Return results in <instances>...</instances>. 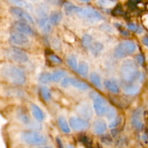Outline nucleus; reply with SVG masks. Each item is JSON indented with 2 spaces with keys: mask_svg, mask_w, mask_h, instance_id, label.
I'll return each mask as SVG.
<instances>
[{
  "mask_svg": "<svg viewBox=\"0 0 148 148\" xmlns=\"http://www.w3.org/2000/svg\"><path fill=\"white\" fill-rule=\"evenodd\" d=\"M0 78L16 85H22L26 82V75L23 70L11 64H4L0 66Z\"/></svg>",
  "mask_w": 148,
  "mask_h": 148,
  "instance_id": "obj_1",
  "label": "nucleus"
},
{
  "mask_svg": "<svg viewBox=\"0 0 148 148\" xmlns=\"http://www.w3.org/2000/svg\"><path fill=\"white\" fill-rule=\"evenodd\" d=\"M121 77L127 84L134 83L137 79L141 78V74L137 63L132 59H126L121 66Z\"/></svg>",
  "mask_w": 148,
  "mask_h": 148,
  "instance_id": "obj_2",
  "label": "nucleus"
},
{
  "mask_svg": "<svg viewBox=\"0 0 148 148\" xmlns=\"http://www.w3.org/2000/svg\"><path fill=\"white\" fill-rule=\"evenodd\" d=\"M65 10L67 13H75L77 15L84 18L93 20H101L103 16L99 12L89 7H79L73 4H66L65 6Z\"/></svg>",
  "mask_w": 148,
  "mask_h": 148,
  "instance_id": "obj_3",
  "label": "nucleus"
},
{
  "mask_svg": "<svg viewBox=\"0 0 148 148\" xmlns=\"http://www.w3.org/2000/svg\"><path fill=\"white\" fill-rule=\"evenodd\" d=\"M4 56L7 59L20 64L26 63L29 59L28 55L25 51L15 46H11L5 49Z\"/></svg>",
  "mask_w": 148,
  "mask_h": 148,
  "instance_id": "obj_4",
  "label": "nucleus"
},
{
  "mask_svg": "<svg viewBox=\"0 0 148 148\" xmlns=\"http://www.w3.org/2000/svg\"><path fill=\"white\" fill-rule=\"evenodd\" d=\"M137 50V46L131 40H124L120 43L114 49V56L116 59H123L127 56L132 54Z\"/></svg>",
  "mask_w": 148,
  "mask_h": 148,
  "instance_id": "obj_5",
  "label": "nucleus"
},
{
  "mask_svg": "<svg viewBox=\"0 0 148 148\" xmlns=\"http://www.w3.org/2000/svg\"><path fill=\"white\" fill-rule=\"evenodd\" d=\"M21 138L24 143L31 145H42L46 143V137L41 133L35 131L24 132Z\"/></svg>",
  "mask_w": 148,
  "mask_h": 148,
  "instance_id": "obj_6",
  "label": "nucleus"
},
{
  "mask_svg": "<svg viewBox=\"0 0 148 148\" xmlns=\"http://www.w3.org/2000/svg\"><path fill=\"white\" fill-rule=\"evenodd\" d=\"M92 100H93V108L95 111V114L98 116H103L106 115L107 110L108 108V106L107 105V102L103 97L100 96L99 95L94 94L92 95Z\"/></svg>",
  "mask_w": 148,
  "mask_h": 148,
  "instance_id": "obj_7",
  "label": "nucleus"
},
{
  "mask_svg": "<svg viewBox=\"0 0 148 148\" xmlns=\"http://www.w3.org/2000/svg\"><path fill=\"white\" fill-rule=\"evenodd\" d=\"M10 11L11 14L17 18H18L20 21L25 22V23H27L28 24H33L34 23V20H33L32 16L27 12H26L24 9L17 7H12L10 8Z\"/></svg>",
  "mask_w": 148,
  "mask_h": 148,
  "instance_id": "obj_8",
  "label": "nucleus"
},
{
  "mask_svg": "<svg viewBox=\"0 0 148 148\" xmlns=\"http://www.w3.org/2000/svg\"><path fill=\"white\" fill-rule=\"evenodd\" d=\"M61 85L64 88H67L68 86H72L75 88L81 90H86L89 88L88 84L82 82L77 79L73 77H65L62 79Z\"/></svg>",
  "mask_w": 148,
  "mask_h": 148,
  "instance_id": "obj_9",
  "label": "nucleus"
},
{
  "mask_svg": "<svg viewBox=\"0 0 148 148\" xmlns=\"http://www.w3.org/2000/svg\"><path fill=\"white\" fill-rule=\"evenodd\" d=\"M69 125L75 131H84L89 128L90 124L88 120L79 117L72 116L69 119Z\"/></svg>",
  "mask_w": 148,
  "mask_h": 148,
  "instance_id": "obj_10",
  "label": "nucleus"
},
{
  "mask_svg": "<svg viewBox=\"0 0 148 148\" xmlns=\"http://www.w3.org/2000/svg\"><path fill=\"white\" fill-rule=\"evenodd\" d=\"M10 41L15 46H26L29 43L28 36L19 32L14 31L10 34Z\"/></svg>",
  "mask_w": 148,
  "mask_h": 148,
  "instance_id": "obj_11",
  "label": "nucleus"
},
{
  "mask_svg": "<svg viewBox=\"0 0 148 148\" xmlns=\"http://www.w3.org/2000/svg\"><path fill=\"white\" fill-rule=\"evenodd\" d=\"M77 111L81 116V118L85 120L90 119L93 114L92 106L87 102L79 103L77 108Z\"/></svg>",
  "mask_w": 148,
  "mask_h": 148,
  "instance_id": "obj_12",
  "label": "nucleus"
},
{
  "mask_svg": "<svg viewBox=\"0 0 148 148\" xmlns=\"http://www.w3.org/2000/svg\"><path fill=\"white\" fill-rule=\"evenodd\" d=\"M143 110L139 108L137 109L132 116V125L137 130H141L144 128V121H143Z\"/></svg>",
  "mask_w": 148,
  "mask_h": 148,
  "instance_id": "obj_13",
  "label": "nucleus"
},
{
  "mask_svg": "<svg viewBox=\"0 0 148 148\" xmlns=\"http://www.w3.org/2000/svg\"><path fill=\"white\" fill-rule=\"evenodd\" d=\"M13 28L15 31L21 33L26 36H33L34 31L30 24L23 21H17L13 24Z\"/></svg>",
  "mask_w": 148,
  "mask_h": 148,
  "instance_id": "obj_14",
  "label": "nucleus"
},
{
  "mask_svg": "<svg viewBox=\"0 0 148 148\" xmlns=\"http://www.w3.org/2000/svg\"><path fill=\"white\" fill-rule=\"evenodd\" d=\"M17 116H18L19 120H20L22 123L30 126V127L33 129H37L35 126L38 125V124H35L34 122H33V121H31V119H30L29 116L27 115L26 111H25L23 109L19 110L18 113H17Z\"/></svg>",
  "mask_w": 148,
  "mask_h": 148,
  "instance_id": "obj_15",
  "label": "nucleus"
},
{
  "mask_svg": "<svg viewBox=\"0 0 148 148\" xmlns=\"http://www.w3.org/2000/svg\"><path fill=\"white\" fill-rule=\"evenodd\" d=\"M38 25L40 28L42 29V30L45 33H49L51 30L52 25L51 23L50 20H49V17H47V16H41L39 18Z\"/></svg>",
  "mask_w": 148,
  "mask_h": 148,
  "instance_id": "obj_16",
  "label": "nucleus"
},
{
  "mask_svg": "<svg viewBox=\"0 0 148 148\" xmlns=\"http://www.w3.org/2000/svg\"><path fill=\"white\" fill-rule=\"evenodd\" d=\"M94 132L97 134H103L107 130V124L103 120H96L93 124Z\"/></svg>",
  "mask_w": 148,
  "mask_h": 148,
  "instance_id": "obj_17",
  "label": "nucleus"
},
{
  "mask_svg": "<svg viewBox=\"0 0 148 148\" xmlns=\"http://www.w3.org/2000/svg\"><path fill=\"white\" fill-rule=\"evenodd\" d=\"M31 111L33 116L39 122L43 121L45 119V114L41 108L34 103L31 104Z\"/></svg>",
  "mask_w": 148,
  "mask_h": 148,
  "instance_id": "obj_18",
  "label": "nucleus"
},
{
  "mask_svg": "<svg viewBox=\"0 0 148 148\" xmlns=\"http://www.w3.org/2000/svg\"><path fill=\"white\" fill-rule=\"evenodd\" d=\"M104 85H105V87L108 90L111 91L113 93H119V86L118 83L115 80H113V79H106L104 82Z\"/></svg>",
  "mask_w": 148,
  "mask_h": 148,
  "instance_id": "obj_19",
  "label": "nucleus"
},
{
  "mask_svg": "<svg viewBox=\"0 0 148 148\" xmlns=\"http://www.w3.org/2000/svg\"><path fill=\"white\" fill-rule=\"evenodd\" d=\"M140 90V85L137 84L131 83V84H127L125 85L124 88V91L126 94L130 95H135V94L138 93L139 91Z\"/></svg>",
  "mask_w": 148,
  "mask_h": 148,
  "instance_id": "obj_20",
  "label": "nucleus"
},
{
  "mask_svg": "<svg viewBox=\"0 0 148 148\" xmlns=\"http://www.w3.org/2000/svg\"><path fill=\"white\" fill-rule=\"evenodd\" d=\"M66 76V72L63 70H56L51 73V82H57L61 79H64Z\"/></svg>",
  "mask_w": 148,
  "mask_h": 148,
  "instance_id": "obj_21",
  "label": "nucleus"
},
{
  "mask_svg": "<svg viewBox=\"0 0 148 148\" xmlns=\"http://www.w3.org/2000/svg\"><path fill=\"white\" fill-rule=\"evenodd\" d=\"M58 124H59L61 130L64 133H65V134H69L70 133V127H69L66 120L63 116H61L58 119Z\"/></svg>",
  "mask_w": 148,
  "mask_h": 148,
  "instance_id": "obj_22",
  "label": "nucleus"
},
{
  "mask_svg": "<svg viewBox=\"0 0 148 148\" xmlns=\"http://www.w3.org/2000/svg\"><path fill=\"white\" fill-rule=\"evenodd\" d=\"M62 18V14L59 11H53L51 13L49 16V20H50L51 23L52 25H56L59 24V22L61 21Z\"/></svg>",
  "mask_w": 148,
  "mask_h": 148,
  "instance_id": "obj_23",
  "label": "nucleus"
},
{
  "mask_svg": "<svg viewBox=\"0 0 148 148\" xmlns=\"http://www.w3.org/2000/svg\"><path fill=\"white\" fill-rule=\"evenodd\" d=\"M90 49L91 53L96 56L102 51V50L103 49V45L100 42H95V43H92V45L90 47Z\"/></svg>",
  "mask_w": 148,
  "mask_h": 148,
  "instance_id": "obj_24",
  "label": "nucleus"
},
{
  "mask_svg": "<svg viewBox=\"0 0 148 148\" xmlns=\"http://www.w3.org/2000/svg\"><path fill=\"white\" fill-rule=\"evenodd\" d=\"M11 3L16 5V7H20L23 9H27V10H31L32 6L29 3H27L25 0H9Z\"/></svg>",
  "mask_w": 148,
  "mask_h": 148,
  "instance_id": "obj_25",
  "label": "nucleus"
},
{
  "mask_svg": "<svg viewBox=\"0 0 148 148\" xmlns=\"http://www.w3.org/2000/svg\"><path fill=\"white\" fill-rule=\"evenodd\" d=\"M40 92L42 98L45 101H49L51 98V93L49 88L46 86H41L40 88Z\"/></svg>",
  "mask_w": 148,
  "mask_h": 148,
  "instance_id": "obj_26",
  "label": "nucleus"
},
{
  "mask_svg": "<svg viewBox=\"0 0 148 148\" xmlns=\"http://www.w3.org/2000/svg\"><path fill=\"white\" fill-rule=\"evenodd\" d=\"M88 70H89V66H88V63L85 62H80L79 66H78V72L82 77H86L88 74Z\"/></svg>",
  "mask_w": 148,
  "mask_h": 148,
  "instance_id": "obj_27",
  "label": "nucleus"
},
{
  "mask_svg": "<svg viewBox=\"0 0 148 148\" xmlns=\"http://www.w3.org/2000/svg\"><path fill=\"white\" fill-rule=\"evenodd\" d=\"M66 62H67L68 65H69L73 70H77L79 64H78V62L76 57H75L74 55H70L69 56H68Z\"/></svg>",
  "mask_w": 148,
  "mask_h": 148,
  "instance_id": "obj_28",
  "label": "nucleus"
},
{
  "mask_svg": "<svg viewBox=\"0 0 148 148\" xmlns=\"http://www.w3.org/2000/svg\"><path fill=\"white\" fill-rule=\"evenodd\" d=\"M90 80L97 88H102V81H101V77L97 73H92L90 75Z\"/></svg>",
  "mask_w": 148,
  "mask_h": 148,
  "instance_id": "obj_29",
  "label": "nucleus"
},
{
  "mask_svg": "<svg viewBox=\"0 0 148 148\" xmlns=\"http://www.w3.org/2000/svg\"><path fill=\"white\" fill-rule=\"evenodd\" d=\"M92 38L90 35L85 34L82 38V46L85 48H90L92 45Z\"/></svg>",
  "mask_w": 148,
  "mask_h": 148,
  "instance_id": "obj_30",
  "label": "nucleus"
},
{
  "mask_svg": "<svg viewBox=\"0 0 148 148\" xmlns=\"http://www.w3.org/2000/svg\"><path fill=\"white\" fill-rule=\"evenodd\" d=\"M39 81L41 83L45 84V85L51 82V73L46 72V73L40 74V76H39Z\"/></svg>",
  "mask_w": 148,
  "mask_h": 148,
  "instance_id": "obj_31",
  "label": "nucleus"
},
{
  "mask_svg": "<svg viewBox=\"0 0 148 148\" xmlns=\"http://www.w3.org/2000/svg\"><path fill=\"white\" fill-rule=\"evenodd\" d=\"M106 116L107 119L108 120H111V121L116 118V110L112 107H108Z\"/></svg>",
  "mask_w": 148,
  "mask_h": 148,
  "instance_id": "obj_32",
  "label": "nucleus"
},
{
  "mask_svg": "<svg viewBox=\"0 0 148 148\" xmlns=\"http://www.w3.org/2000/svg\"><path fill=\"white\" fill-rule=\"evenodd\" d=\"M127 27H128L129 30H132V31H134V32H137V33H141L142 32V28H140L139 26H137V25H135L134 23H129L128 25H127Z\"/></svg>",
  "mask_w": 148,
  "mask_h": 148,
  "instance_id": "obj_33",
  "label": "nucleus"
},
{
  "mask_svg": "<svg viewBox=\"0 0 148 148\" xmlns=\"http://www.w3.org/2000/svg\"><path fill=\"white\" fill-rule=\"evenodd\" d=\"M121 122V117H116L114 120H112L111 124H109L110 128H115V127H118Z\"/></svg>",
  "mask_w": 148,
  "mask_h": 148,
  "instance_id": "obj_34",
  "label": "nucleus"
},
{
  "mask_svg": "<svg viewBox=\"0 0 148 148\" xmlns=\"http://www.w3.org/2000/svg\"><path fill=\"white\" fill-rule=\"evenodd\" d=\"M49 59L51 62L54 64H61L62 62V60L58 56L55 54H51L49 56Z\"/></svg>",
  "mask_w": 148,
  "mask_h": 148,
  "instance_id": "obj_35",
  "label": "nucleus"
},
{
  "mask_svg": "<svg viewBox=\"0 0 148 148\" xmlns=\"http://www.w3.org/2000/svg\"><path fill=\"white\" fill-rule=\"evenodd\" d=\"M136 61H137V62L139 64L143 65L145 62L144 56H143V54H138L137 56H136Z\"/></svg>",
  "mask_w": 148,
  "mask_h": 148,
  "instance_id": "obj_36",
  "label": "nucleus"
},
{
  "mask_svg": "<svg viewBox=\"0 0 148 148\" xmlns=\"http://www.w3.org/2000/svg\"><path fill=\"white\" fill-rule=\"evenodd\" d=\"M56 143H57L58 147H59V148H64L63 143H62V140H61L60 138H59V137H57V138H56Z\"/></svg>",
  "mask_w": 148,
  "mask_h": 148,
  "instance_id": "obj_37",
  "label": "nucleus"
},
{
  "mask_svg": "<svg viewBox=\"0 0 148 148\" xmlns=\"http://www.w3.org/2000/svg\"><path fill=\"white\" fill-rule=\"evenodd\" d=\"M121 7H117L114 10V12H115V14H121V13H122V10H121Z\"/></svg>",
  "mask_w": 148,
  "mask_h": 148,
  "instance_id": "obj_38",
  "label": "nucleus"
},
{
  "mask_svg": "<svg viewBox=\"0 0 148 148\" xmlns=\"http://www.w3.org/2000/svg\"><path fill=\"white\" fill-rule=\"evenodd\" d=\"M143 43H144L147 47H148V36H146V37L143 38Z\"/></svg>",
  "mask_w": 148,
  "mask_h": 148,
  "instance_id": "obj_39",
  "label": "nucleus"
},
{
  "mask_svg": "<svg viewBox=\"0 0 148 148\" xmlns=\"http://www.w3.org/2000/svg\"><path fill=\"white\" fill-rule=\"evenodd\" d=\"M79 1H82V2H85V3H88L90 1V0H79Z\"/></svg>",
  "mask_w": 148,
  "mask_h": 148,
  "instance_id": "obj_40",
  "label": "nucleus"
},
{
  "mask_svg": "<svg viewBox=\"0 0 148 148\" xmlns=\"http://www.w3.org/2000/svg\"><path fill=\"white\" fill-rule=\"evenodd\" d=\"M40 148H51L50 147H40Z\"/></svg>",
  "mask_w": 148,
  "mask_h": 148,
  "instance_id": "obj_41",
  "label": "nucleus"
},
{
  "mask_svg": "<svg viewBox=\"0 0 148 148\" xmlns=\"http://www.w3.org/2000/svg\"><path fill=\"white\" fill-rule=\"evenodd\" d=\"M109 1H117V0H109Z\"/></svg>",
  "mask_w": 148,
  "mask_h": 148,
  "instance_id": "obj_42",
  "label": "nucleus"
},
{
  "mask_svg": "<svg viewBox=\"0 0 148 148\" xmlns=\"http://www.w3.org/2000/svg\"><path fill=\"white\" fill-rule=\"evenodd\" d=\"M99 148H102V147H99Z\"/></svg>",
  "mask_w": 148,
  "mask_h": 148,
  "instance_id": "obj_43",
  "label": "nucleus"
},
{
  "mask_svg": "<svg viewBox=\"0 0 148 148\" xmlns=\"http://www.w3.org/2000/svg\"><path fill=\"white\" fill-rule=\"evenodd\" d=\"M30 1H31V0H30Z\"/></svg>",
  "mask_w": 148,
  "mask_h": 148,
  "instance_id": "obj_44",
  "label": "nucleus"
}]
</instances>
